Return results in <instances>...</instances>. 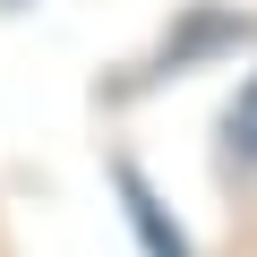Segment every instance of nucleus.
Returning <instances> with one entry per match:
<instances>
[{
	"label": "nucleus",
	"mask_w": 257,
	"mask_h": 257,
	"mask_svg": "<svg viewBox=\"0 0 257 257\" xmlns=\"http://www.w3.org/2000/svg\"><path fill=\"white\" fill-rule=\"evenodd\" d=\"M231 146H240V155H257V77H248V94L231 103Z\"/></svg>",
	"instance_id": "nucleus-1"
}]
</instances>
